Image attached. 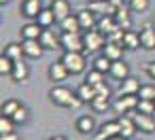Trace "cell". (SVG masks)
Returning a JSON list of instances; mask_svg holds the SVG:
<instances>
[{
  "label": "cell",
  "instance_id": "obj_19",
  "mask_svg": "<svg viewBox=\"0 0 155 140\" xmlns=\"http://www.w3.org/2000/svg\"><path fill=\"white\" fill-rule=\"evenodd\" d=\"M104 55H108L110 60H121L123 57V51H125V47H123V43L121 41H106V45H104Z\"/></svg>",
  "mask_w": 155,
  "mask_h": 140
},
{
  "label": "cell",
  "instance_id": "obj_43",
  "mask_svg": "<svg viewBox=\"0 0 155 140\" xmlns=\"http://www.w3.org/2000/svg\"><path fill=\"white\" fill-rule=\"evenodd\" d=\"M108 140H125V138H123V136L119 134V136H113V138H108Z\"/></svg>",
  "mask_w": 155,
  "mask_h": 140
},
{
  "label": "cell",
  "instance_id": "obj_10",
  "mask_svg": "<svg viewBox=\"0 0 155 140\" xmlns=\"http://www.w3.org/2000/svg\"><path fill=\"white\" fill-rule=\"evenodd\" d=\"M119 127H121V136H123L125 140H132V138H134V134L138 132V127H136V121H134L132 112L119 115Z\"/></svg>",
  "mask_w": 155,
  "mask_h": 140
},
{
  "label": "cell",
  "instance_id": "obj_11",
  "mask_svg": "<svg viewBox=\"0 0 155 140\" xmlns=\"http://www.w3.org/2000/svg\"><path fill=\"white\" fill-rule=\"evenodd\" d=\"M41 11H43V0H24L19 9V13L26 19H36Z\"/></svg>",
  "mask_w": 155,
  "mask_h": 140
},
{
  "label": "cell",
  "instance_id": "obj_38",
  "mask_svg": "<svg viewBox=\"0 0 155 140\" xmlns=\"http://www.w3.org/2000/svg\"><path fill=\"white\" fill-rule=\"evenodd\" d=\"M138 112H147V115H153L155 112V100H140L138 106H136Z\"/></svg>",
  "mask_w": 155,
  "mask_h": 140
},
{
  "label": "cell",
  "instance_id": "obj_33",
  "mask_svg": "<svg viewBox=\"0 0 155 140\" xmlns=\"http://www.w3.org/2000/svg\"><path fill=\"white\" fill-rule=\"evenodd\" d=\"M15 121H13V117H7V115H2L0 117V134H9V132H15Z\"/></svg>",
  "mask_w": 155,
  "mask_h": 140
},
{
  "label": "cell",
  "instance_id": "obj_22",
  "mask_svg": "<svg viewBox=\"0 0 155 140\" xmlns=\"http://www.w3.org/2000/svg\"><path fill=\"white\" fill-rule=\"evenodd\" d=\"M77 17H79V21H81L83 30H94V28L98 26V17H96V13H94L91 9H83L81 13H77Z\"/></svg>",
  "mask_w": 155,
  "mask_h": 140
},
{
  "label": "cell",
  "instance_id": "obj_21",
  "mask_svg": "<svg viewBox=\"0 0 155 140\" xmlns=\"http://www.w3.org/2000/svg\"><path fill=\"white\" fill-rule=\"evenodd\" d=\"M140 47L147 49V51L155 49V30H153V26H144L140 30Z\"/></svg>",
  "mask_w": 155,
  "mask_h": 140
},
{
  "label": "cell",
  "instance_id": "obj_45",
  "mask_svg": "<svg viewBox=\"0 0 155 140\" xmlns=\"http://www.w3.org/2000/svg\"><path fill=\"white\" fill-rule=\"evenodd\" d=\"M89 2H98V0H89Z\"/></svg>",
  "mask_w": 155,
  "mask_h": 140
},
{
  "label": "cell",
  "instance_id": "obj_35",
  "mask_svg": "<svg viewBox=\"0 0 155 140\" xmlns=\"http://www.w3.org/2000/svg\"><path fill=\"white\" fill-rule=\"evenodd\" d=\"M28 119H30V112H28V108L21 104V106L15 110V115H13V121H15L17 125H24V123H28Z\"/></svg>",
  "mask_w": 155,
  "mask_h": 140
},
{
  "label": "cell",
  "instance_id": "obj_12",
  "mask_svg": "<svg viewBox=\"0 0 155 140\" xmlns=\"http://www.w3.org/2000/svg\"><path fill=\"white\" fill-rule=\"evenodd\" d=\"M102 34H106V38H108V34H113L115 30H119L121 26L117 24V19H115V15L113 13H108V15H100L98 17V26H96Z\"/></svg>",
  "mask_w": 155,
  "mask_h": 140
},
{
  "label": "cell",
  "instance_id": "obj_24",
  "mask_svg": "<svg viewBox=\"0 0 155 140\" xmlns=\"http://www.w3.org/2000/svg\"><path fill=\"white\" fill-rule=\"evenodd\" d=\"M43 30H45V28H43L38 21H30V24H26V26L21 28V38H24V41H28V38H41Z\"/></svg>",
  "mask_w": 155,
  "mask_h": 140
},
{
  "label": "cell",
  "instance_id": "obj_36",
  "mask_svg": "<svg viewBox=\"0 0 155 140\" xmlns=\"http://www.w3.org/2000/svg\"><path fill=\"white\" fill-rule=\"evenodd\" d=\"M138 98H140V100H155V85H151V83L140 85Z\"/></svg>",
  "mask_w": 155,
  "mask_h": 140
},
{
  "label": "cell",
  "instance_id": "obj_1",
  "mask_svg": "<svg viewBox=\"0 0 155 140\" xmlns=\"http://www.w3.org/2000/svg\"><path fill=\"white\" fill-rule=\"evenodd\" d=\"M49 100L55 104V106H64V108H79L83 102L79 100L77 96V89L72 91L70 87H64L60 83H55L51 89H49Z\"/></svg>",
  "mask_w": 155,
  "mask_h": 140
},
{
  "label": "cell",
  "instance_id": "obj_16",
  "mask_svg": "<svg viewBox=\"0 0 155 140\" xmlns=\"http://www.w3.org/2000/svg\"><path fill=\"white\" fill-rule=\"evenodd\" d=\"M132 13H134V11L130 9V5H127V7H123V5H121V7H117V9H115V13H113V15H115L117 24H119L123 30H130V26H132Z\"/></svg>",
  "mask_w": 155,
  "mask_h": 140
},
{
  "label": "cell",
  "instance_id": "obj_37",
  "mask_svg": "<svg viewBox=\"0 0 155 140\" xmlns=\"http://www.w3.org/2000/svg\"><path fill=\"white\" fill-rule=\"evenodd\" d=\"M127 5H130V9L134 13H144L149 9V5H151V0H130Z\"/></svg>",
  "mask_w": 155,
  "mask_h": 140
},
{
  "label": "cell",
  "instance_id": "obj_27",
  "mask_svg": "<svg viewBox=\"0 0 155 140\" xmlns=\"http://www.w3.org/2000/svg\"><path fill=\"white\" fill-rule=\"evenodd\" d=\"M58 24H60L62 32H81V30H83V26H81V21H79L77 15H68L66 19H62V21H58Z\"/></svg>",
  "mask_w": 155,
  "mask_h": 140
},
{
  "label": "cell",
  "instance_id": "obj_8",
  "mask_svg": "<svg viewBox=\"0 0 155 140\" xmlns=\"http://www.w3.org/2000/svg\"><path fill=\"white\" fill-rule=\"evenodd\" d=\"M47 74H49V81H53V83H64V81L70 77V72H68V68H66V64H64L62 60L49 64Z\"/></svg>",
  "mask_w": 155,
  "mask_h": 140
},
{
  "label": "cell",
  "instance_id": "obj_44",
  "mask_svg": "<svg viewBox=\"0 0 155 140\" xmlns=\"http://www.w3.org/2000/svg\"><path fill=\"white\" fill-rule=\"evenodd\" d=\"M7 2H11V0H0V5H2V7H5Z\"/></svg>",
  "mask_w": 155,
  "mask_h": 140
},
{
  "label": "cell",
  "instance_id": "obj_28",
  "mask_svg": "<svg viewBox=\"0 0 155 140\" xmlns=\"http://www.w3.org/2000/svg\"><path fill=\"white\" fill-rule=\"evenodd\" d=\"M5 55H9L11 60H24L26 57V53H24V45L21 43H9L7 47H5V51H2Z\"/></svg>",
  "mask_w": 155,
  "mask_h": 140
},
{
  "label": "cell",
  "instance_id": "obj_4",
  "mask_svg": "<svg viewBox=\"0 0 155 140\" xmlns=\"http://www.w3.org/2000/svg\"><path fill=\"white\" fill-rule=\"evenodd\" d=\"M64 51H83L85 53V38L81 32H62L60 36Z\"/></svg>",
  "mask_w": 155,
  "mask_h": 140
},
{
  "label": "cell",
  "instance_id": "obj_30",
  "mask_svg": "<svg viewBox=\"0 0 155 140\" xmlns=\"http://www.w3.org/2000/svg\"><path fill=\"white\" fill-rule=\"evenodd\" d=\"M108 100H110L108 96H100V93H98V96L91 100L89 106H91L94 112H106V110H108Z\"/></svg>",
  "mask_w": 155,
  "mask_h": 140
},
{
  "label": "cell",
  "instance_id": "obj_47",
  "mask_svg": "<svg viewBox=\"0 0 155 140\" xmlns=\"http://www.w3.org/2000/svg\"><path fill=\"white\" fill-rule=\"evenodd\" d=\"M132 140H134V138H132Z\"/></svg>",
  "mask_w": 155,
  "mask_h": 140
},
{
  "label": "cell",
  "instance_id": "obj_26",
  "mask_svg": "<svg viewBox=\"0 0 155 140\" xmlns=\"http://www.w3.org/2000/svg\"><path fill=\"white\" fill-rule=\"evenodd\" d=\"M36 21H38L43 28H51V26L58 21V17H55V13H53L51 7H43V11H41L38 17H36Z\"/></svg>",
  "mask_w": 155,
  "mask_h": 140
},
{
  "label": "cell",
  "instance_id": "obj_6",
  "mask_svg": "<svg viewBox=\"0 0 155 140\" xmlns=\"http://www.w3.org/2000/svg\"><path fill=\"white\" fill-rule=\"evenodd\" d=\"M121 134V127H119V119L115 121H106L102 125H98L96 134H94V140H108L113 136H119Z\"/></svg>",
  "mask_w": 155,
  "mask_h": 140
},
{
  "label": "cell",
  "instance_id": "obj_32",
  "mask_svg": "<svg viewBox=\"0 0 155 140\" xmlns=\"http://www.w3.org/2000/svg\"><path fill=\"white\" fill-rule=\"evenodd\" d=\"M21 106V102L19 100H15V98H11V100H5L2 102V115H7V117H13L15 115V110Z\"/></svg>",
  "mask_w": 155,
  "mask_h": 140
},
{
  "label": "cell",
  "instance_id": "obj_40",
  "mask_svg": "<svg viewBox=\"0 0 155 140\" xmlns=\"http://www.w3.org/2000/svg\"><path fill=\"white\" fill-rule=\"evenodd\" d=\"M144 72L155 81V60H153V62H149V64H144Z\"/></svg>",
  "mask_w": 155,
  "mask_h": 140
},
{
  "label": "cell",
  "instance_id": "obj_13",
  "mask_svg": "<svg viewBox=\"0 0 155 140\" xmlns=\"http://www.w3.org/2000/svg\"><path fill=\"white\" fill-rule=\"evenodd\" d=\"M38 41H41V45L45 47V51H55V49H60V47H62L60 36H58V34H55L51 28H45Z\"/></svg>",
  "mask_w": 155,
  "mask_h": 140
},
{
  "label": "cell",
  "instance_id": "obj_25",
  "mask_svg": "<svg viewBox=\"0 0 155 140\" xmlns=\"http://www.w3.org/2000/svg\"><path fill=\"white\" fill-rule=\"evenodd\" d=\"M123 47H125V51H136L140 47V32L125 30L123 32Z\"/></svg>",
  "mask_w": 155,
  "mask_h": 140
},
{
  "label": "cell",
  "instance_id": "obj_15",
  "mask_svg": "<svg viewBox=\"0 0 155 140\" xmlns=\"http://www.w3.org/2000/svg\"><path fill=\"white\" fill-rule=\"evenodd\" d=\"M11 79H13L15 83H26V81L30 79V66H28L26 60H17V62H15V68H13V72H11Z\"/></svg>",
  "mask_w": 155,
  "mask_h": 140
},
{
  "label": "cell",
  "instance_id": "obj_39",
  "mask_svg": "<svg viewBox=\"0 0 155 140\" xmlns=\"http://www.w3.org/2000/svg\"><path fill=\"white\" fill-rule=\"evenodd\" d=\"M96 91H98L100 96H108V98H110V87H108L106 83H100V85H96Z\"/></svg>",
  "mask_w": 155,
  "mask_h": 140
},
{
  "label": "cell",
  "instance_id": "obj_20",
  "mask_svg": "<svg viewBox=\"0 0 155 140\" xmlns=\"http://www.w3.org/2000/svg\"><path fill=\"white\" fill-rule=\"evenodd\" d=\"M115 81H123L125 77H130V66L127 62L123 60H113V66H110V72H108Z\"/></svg>",
  "mask_w": 155,
  "mask_h": 140
},
{
  "label": "cell",
  "instance_id": "obj_31",
  "mask_svg": "<svg viewBox=\"0 0 155 140\" xmlns=\"http://www.w3.org/2000/svg\"><path fill=\"white\" fill-rule=\"evenodd\" d=\"M13 68H15V60H11L9 55L2 53V57H0V74H2V77H11Z\"/></svg>",
  "mask_w": 155,
  "mask_h": 140
},
{
  "label": "cell",
  "instance_id": "obj_46",
  "mask_svg": "<svg viewBox=\"0 0 155 140\" xmlns=\"http://www.w3.org/2000/svg\"><path fill=\"white\" fill-rule=\"evenodd\" d=\"M153 119H155V112H153Z\"/></svg>",
  "mask_w": 155,
  "mask_h": 140
},
{
  "label": "cell",
  "instance_id": "obj_34",
  "mask_svg": "<svg viewBox=\"0 0 155 140\" xmlns=\"http://www.w3.org/2000/svg\"><path fill=\"white\" fill-rule=\"evenodd\" d=\"M85 81L87 83H91L94 87L96 85H100V83H104V72H100V70H96V68H91L87 74H85Z\"/></svg>",
  "mask_w": 155,
  "mask_h": 140
},
{
  "label": "cell",
  "instance_id": "obj_18",
  "mask_svg": "<svg viewBox=\"0 0 155 140\" xmlns=\"http://www.w3.org/2000/svg\"><path fill=\"white\" fill-rule=\"evenodd\" d=\"M77 96H79V100H81L83 104H91V100L98 96V91H96V87H94L91 83L83 81V83L77 87Z\"/></svg>",
  "mask_w": 155,
  "mask_h": 140
},
{
  "label": "cell",
  "instance_id": "obj_9",
  "mask_svg": "<svg viewBox=\"0 0 155 140\" xmlns=\"http://www.w3.org/2000/svg\"><path fill=\"white\" fill-rule=\"evenodd\" d=\"M74 127H77V132H79V134L89 136V134H96L98 123H96V117H94V115H81V117L77 119Z\"/></svg>",
  "mask_w": 155,
  "mask_h": 140
},
{
  "label": "cell",
  "instance_id": "obj_7",
  "mask_svg": "<svg viewBox=\"0 0 155 140\" xmlns=\"http://www.w3.org/2000/svg\"><path fill=\"white\" fill-rule=\"evenodd\" d=\"M132 117H134V121H136L138 132H142V134H153V132H155V119H153V115L132 110Z\"/></svg>",
  "mask_w": 155,
  "mask_h": 140
},
{
  "label": "cell",
  "instance_id": "obj_42",
  "mask_svg": "<svg viewBox=\"0 0 155 140\" xmlns=\"http://www.w3.org/2000/svg\"><path fill=\"white\" fill-rule=\"evenodd\" d=\"M49 140H68V138H66V136H51Z\"/></svg>",
  "mask_w": 155,
  "mask_h": 140
},
{
  "label": "cell",
  "instance_id": "obj_41",
  "mask_svg": "<svg viewBox=\"0 0 155 140\" xmlns=\"http://www.w3.org/2000/svg\"><path fill=\"white\" fill-rule=\"evenodd\" d=\"M0 140H19L17 132H9V134H0Z\"/></svg>",
  "mask_w": 155,
  "mask_h": 140
},
{
  "label": "cell",
  "instance_id": "obj_17",
  "mask_svg": "<svg viewBox=\"0 0 155 140\" xmlns=\"http://www.w3.org/2000/svg\"><path fill=\"white\" fill-rule=\"evenodd\" d=\"M49 7L53 9L58 21H62V19H66L68 15H72V7H70L68 0H51V5H49Z\"/></svg>",
  "mask_w": 155,
  "mask_h": 140
},
{
  "label": "cell",
  "instance_id": "obj_2",
  "mask_svg": "<svg viewBox=\"0 0 155 140\" xmlns=\"http://www.w3.org/2000/svg\"><path fill=\"white\" fill-rule=\"evenodd\" d=\"M62 62L66 64L70 74H81L85 70V66H87V60H85L83 51H64Z\"/></svg>",
  "mask_w": 155,
  "mask_h": 140
},
{
  "label": "cell",
  "instance_id": "obj_23",
  "mask_svg": "<svg viewBox=\"0 0 155 140\" xmlns=\"http://www.w3.org/2000/svg\"><path fill=\"white\" fill-rule=\"evenodd\" d=\"M140 91V83H138V79L136 77H125L123 81H119V93L123 96V93H138Z\"/></svg>",
  "mask_w": 155,
  "mask_h": 140
},
{
  "label": "cell",
  "instance_id": "obj_14",
  "mask_svg": "<svg viewBox=\"0 0 155 140\" xmlns=\"http://www.w3.org/2000/svg\"><path fill=\"white\" fill-rule=\"evenodd\" d=\"M21 45H24V53H26V57H28V60H41V55H43L45 47L41 45V41H38V38H28V41H24Z\"/></svg>",
  "mask_w": 155,
  "mask_h": 140
},
{
  "label": "cell",
  "instance_id": "obj_5",
  "mask_svg": "<svg viewBox=\"0 0 155 140\" xmlns=\"http://www.w3.org/2000/svg\"><path fill=\"white\" fill-rule=\"evenodd\" d=\"M138 102H140L138 93H123V96L119 93V98L113 102V110H115V112H119V115H125V112L136 110Z\"/></svg>",
  "mask_w": 155,
  "mask_h": 140
},
{
  "label": "cell",
  "instance_id": "obj_29",
  "mask_svg": "<svg viewBox=\"0 0 155 140\" xmlns=\"http://www.w3.org/2000/svg\"><path fill=\"white\" fill-rule=\"evenodd\" d=\"M110 66H113V60L108 57V55H98V57H94V68L96 70H100V72H104V74H108L110 72Z\"/></svg>",
  "mask_w": 155,
  "mask_h": 140
},
{
  "label": "cell",
  "instance_id": "obj_3",
  "mask_svg": "<svg viewBox=\"0 0 155 140\" xmlns=\"http://www.w3.org/2000/svg\"><path fill=\"white\" fill-rule=\"evenodd\" d=\"M83 38H85V53H96V51L104 49V45H106V41H108L106 34H102L98 28H94V30H85Z\"/></svg>",
  "mask_w": 155,
  "mask_h": 140
}]
</instances>
